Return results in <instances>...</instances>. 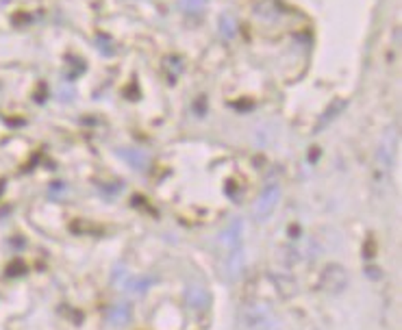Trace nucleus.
<instances>
[{"label":"nucleus","mask_w":402,"mask_h":330,"mask_svg":"<svg viewBox=\"0 0 402 330\" xmlns=\"http://www.w3.org/2000/svg\"><path fill=\"white\" fill-rule=\"evenodd\" d=\"M348 285V274H346V269L339 267V265H331L324 269V274H322V289L326 293H341L343 289H346Z\"/></svg>","instance_id":"f257e3e1"},{"label":"nucleus","mask_w":402,"mask_h":330,"mask_svg":"<svg viewBox=\"0 0 402 330\" xmlns=\"http://www.w3.org/2000/svg\"><path fill=\"white\" fill-rule=\"evenodd\" d=\"M187 305L194 309H205L209 305V293L203 287H191L187 291Z\"/></svg>","instance_id":"39448f33"},{"label":"nucleus","mask_w":402,"mask_h":330,"mask_svg":"<svg viewBox=\"0 0 402 330\" xmlns=\"http://www.w3.org/2000/svg\"><path fill=\"white\" fill-rule=\"evenodd\" d=\"M244 324L248 330H278L276 322L261 309V307H250L244 311Z\"/></svg>","instance_id":"f03ea898"},{"label":"nucleus","mask_w":402,"mask_h":330,"mask_svg":"<svg viewBox=\"0 0 402 330\" xmlns=\"http://www.w3.org/2000/svg\"><path fill=\"white\" fill-rule=\"evenodd\" d=\"M276 200H278V187H270L266 194H261L259 202H256V206H254V218L256 220H266L272 213Z\"/></svg>","instance_id":"7ed1b4c3"},{"label":"nucleus","mask_w":402,"mask_h":330,"mask_svg":"<svg viewBox=\"0 0 402 330\" xmlns=\"http://www.w3.org/2000/svg\"><path fill=\"white\" fill-rule=\"evenodd\" d=\"M131 319V307L126 302H118L116 307H111L107 313V322L111 326H126Z\"/></svg>","instance_id":"20e7f679"}]
</instances>
